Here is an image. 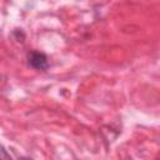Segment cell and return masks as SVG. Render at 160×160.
<instances>
[{
  "label": "cell",
  "instance_id": "6da1fadb",
  "mask_svg": "<svg viewBox=\"0 0 160 160\" xmlns=\"http://www.w3.org/2000/svg\"><path fill=\"white\" fill-rule=\"evenodd\" d=\"M28 62L31 68L36 70H46L49 68L48 64V58L45 54L39 52V51H31L28 55Z\"/></svg>",
  "mask_w": 160,
  "mask_h": 160
},
{
  "label": "cell",
  "instance_id": "3957f363",
  "mask_svg": "<svg viewBox=\"0 0 160 160\" xmlns=\"http://www.w3.org/2000/svg\"><path fill=\"white\" fill-rule=\"evenodd\" d=\"M19 160H32V159H30V158H24V156H22V158H20Z\"/></svg>",
  "mask_w": 160,
  "mask_h": 160
},
{
  "label": "cell",
  "instance_id": "7a4b0ae2",
  "mask_svg": "<svg viewBox=\"0 0 160 160\" xmlns=\"http://www.w3.org/2000/svg\"><path fill=\"white\" fill-rule=\"evenodd\" d=\"M0 160H12L11 156L8 154V151L5 150L4 146L0 145Z\"/></svg>",
  "mask_w": 160,
  "mask_h": 160
}]
</instances>
